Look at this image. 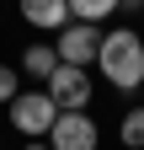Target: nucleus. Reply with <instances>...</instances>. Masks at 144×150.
I'll return each mask as SVG.
<instances>
[{"label": "nucleus", "mask_w": 144, "mask_h": 150, "mask_svg": "<svg viewBox=\"0 0 144 150\" xmlns=\"http://www.w3.org/2000/svg\"><path fill=\"white\" fill-rule=\"evenodd\" d=\"M96 70L107 75V86H117V91H144V38L134 27H112L101 38Z\"/></svg>", "instance_id": "nucleus-1"}, {"label": "nucleus", "mask_w": 144, "mask_h": 150, "mask_svg": "<svg viewBox=\"0 0 144 150\" xmlns=\"http://www.w3.org/2000/svg\"><path fill=\"white\" fill-rule=\"evenodd\" d=\"M11 123H16V134H27V139H48L53 123H59V102H53L48 91H22V97L11 102Z\"/></svg>", "instance_id": "nucleus-2"}, {"label": "nucleus", "mask_w": 144, "mask_h": 150, "mask_svg": "<svg viewBox=\"0 0 144 150\" xmlns=\"http://www.w3.org/2000/svg\"><path fill=\"white\" fill-rule=\"evenodd\" d=\"M101 27H91V22H69L64 32H59V64H75V70H85V64H96V54H101Z\"/></svg>", "instance_id": "nucleus-3"}, {"label": "nucleus", "mask_w": 144, "mask_h": 150, "mask_svg": "<svg viewBox=\"0 0 144 150\" xmlns=\"http://www.w3.org/2000/svg\"><path fill=\"white\" fill-rule=\"evenodd\" d=\"M43 91L59 102V112H85V102H91V75L75 70V64H59V70H53V81H48Z\"/></svg>", "instance_id": "nucleus-4"}, {"label": "nucleus", "mask_w": 144, "mask_h": 150, "mask_svg": "<svg viewBox=\"0 0 144 150\" xmlns=\"http://www.w3.org/2000/svg\"><path fill=\"white\" fill-rule=\"evenodd\" d=\"M48 145H53V150H96V123H91V112H59Z\"/></svg>", "instance_id": "nucleus-5"}, {"label": "nucleus", "mask_w": 144, "mask_h": 150, "mask_svg": "<svg viewBox=\"0 0 144 150\" xmlns=\"http://www.w3.org/2000/svg\"><path fill=\"white\" fill-rule=\"evenodd\" d=\"M22 22L43 32H64V22H75V16H69V0H22Z\"/></svg>", "instance_id": "nucleus-6"}, {"label": "nucleus", "mask_w": 144, "mask_h": 150, "mask_svg": "<svg viewBox=\"0 0 144 150\" xmlns=\"http://www.w3.org/2000/svg\"><path fill=\"white\" fill-rule=\"evenodd\" d=\"M53 70H59V48L53 43H32L22 54V75H32V81H53Z\"/></svg>", "instance_id": "nucleus-7"}, {"label": "nucleus", "mask_w": 144, "mask_h": 150, "mask_svg": "<svg viewBox=\"0 0 144 150\" xmlns=\"http://www.w3.org/2000/svg\"><path fill=\"white\" fill-rule=\"evenodd\" d=\"M117 6H123V0H69V16H75V22H91V27H96V22H107V16H112Z\"/></svg>", "instance_id": "nucleus-8"}, {"label": "nucleus", "mask_w": 144, "mask_h": 150, "mask_svg": "<svg viewBox=\"0 0 144 150\" xmlns=\"http://www.w3.org/2000/svg\"><path fill=\"white\" fill-rule=\"evenodd\" d=\"M117 134H123V145H128V150H144V102L123 112V123H117Z\"/></svg>", "instance_id": "nucleus-9"}, {"label": "nucleus", "mask_w": 144, "mask_h": 150, "mask_svg": "<svg viewBox=\"0 0 144 150\" xmlns=\"http://www.w3.org/2000/svg\"><path fill=\"white\" fill-rule=\"evenodd\" d=\"M16 97H22V75H16V64H0V102H16Z\"/></svg>", "instance_id": "nucleus-10"}, {"label": "nucleus", "mask_w": 144, "mask_h": 150, "mask_svg": "<svg viewBox=\"0 0 144 150\" xmlns=\"http://www.w3.org/2000/svg\"><path fill=\"white\" fill-rule=\"evenodd\" d=\"M22 150H53V145H48V139H27Z\"/></svg>", "instance_id": "nucleus-11"}]
</instances>
